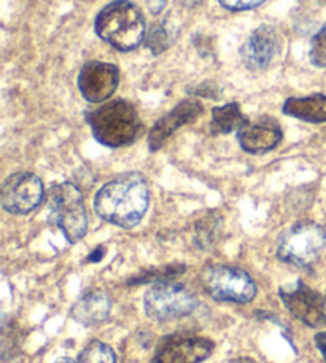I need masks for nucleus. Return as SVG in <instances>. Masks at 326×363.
<instances>
[{
	"label": "nucleus",
	"mask_w": 326,
	"mask_h": 363,
	"mask_svg": "<svg viewBox=\"0 0 326 363\" xmlns=\"http://www.w3.org/2000/svg\"><path fill=\"white\" fill-rule=\"evenodd\" d=\"M148 204L147 180L139 172H128L115 177L103 185L94 198L97 216L125 230L140 223L148 211Z\"/></svg>",
	"instance_id": "f257e3e1"
},
{
	"label": "nucleus",
	"mask_w": 326,
	"mask_h": 363,
	"mask_svg": "<svg viewBox=\"0 0 326 363\" xmlns=\"http://www.w3.org/2000/svg\"><path fill=\"white\" fill-rule=\"evenodd\" d=\"M91 131L99 144L120 148L130 145L142 134V121L137 110L128 101L116 99L103 104L88 115Z\"/></svg>",
	"instance_id": "f03ea898"
},
{
	"label": "nucleus",
	"mask_w": 326,
	"mask_h": 363,
	"mask_svg": "<svg viewBox=\"0 0 326 363\" xmlns=\"http://www.w3.org/2000/svg\"><path fill=\"white\" fill-rule=\"evenodd\" d=\"M96 32L116 50L130 51L145 38L147 26L142 11L128 0H115L96 18Z\"/></svg>",
	"instance_id": "7ed1b4c3"
},
{
	"label": "nucleus",
	"mask_w": 326,
	"mask_h": 363,
	"mask_svg": "<svg viewBox=\"0 0 326 363\" xmlns=\"http://www.w3.org/2000/svg\"><path fill=\"white\" fill-rule=\"evenodd\" d=\"M50 220L61 230L70 244L82 241L88 231V217L82 191L78 186L64 182L51 188L48 193Z\"/></svg>",
	"instance_id": "20e7f679"
},
{
	"label": "nucleus",
	"mask_w": 326,
	"mask_h": 363,
	"mask_svg": "<svg viewBox=\"0 0 326 363\" xmlns=\"http://www.w3.org/2000/svg\"><path fill=\"white\" fill-rule=\"evenodd\" d=\"M199 306V300L185 285L172 281L156 282L143 296L145 314L156 322H169L191 315Z\"/></svg>",
	"instance_id": "39448f33"
},
{
	"label": "nucleus",
	"mask_w": 326,
	"mask_h": 363,
	"mask_svg": "<svg viewBox=\"0 0 326 363\" xmlns=\"http://www.w3.org/2000/svg\"><path fill=\"white\" fill-rule=\"evenodd\" d=\"M326 247V231L314 222H301L291 226L279 239L277 257L298 268H309Z\"/></svg>",
	"instance_id": "423d86ee"
},
{
	"label": "nucleus",
	"mask_w": 326,
	"mask_h": 363,
	"mask_svg": "<svg viewBox=\"0 0 326 363\" xmlns=\"http://www.w3.org/2000/svg\"><path fill=\"white\" fill-rule=\"evenodd\" d=\"M202 287L213 300L245 304L257 296V284L240 268L215 264L201 272Z\"/></svg>",
	"instance_id": "0eeeda50"
},
{
	"label": "nucleus",
	"mask_w": 326,
	"mask_h": 363,
	"mask_svg": "<svg viewBox=\"0 0 326 363\" xmlns=\"http://www.w3.org/2000/svg\"><path fill=\"white\" fill-rule=\"evenodd\" d=\"M279 296L293 317L310 328L326 325V300L322 294L310 289L303 281H296L279 289Z\"/></svg>",
	"instance_id": "6e6552de"
},
{
	"label": "nucleus",
	"mask_w": 326,
	"mask_h": 363,
	"mask_svg": "<svg viewBox=\"0 0 326 363\" xmlns=\"http://www.w3.org/2000/svg\"><path fill=\"white\" fill-rule=\"evenodd\" d=\"M213 349L215 342L206 336L172 333L156 345L153 363H201L210 357Z\"/></svg>",
	"instance_id": "1a4fd4ad"
},
{
	"label": "nucleus",
	"mask_w": 326,
	"mask_h": 363,
	"mask_svg": "<svg viewBox=\"0 0 326 363\" xmlns=\"http://www.w3.org/2000/svg\"><path fill=\"white\" fill-rule=\"evenodd\" d=\"M45 188L35 174L18 172L4 182L2 206L6 212L24 216L42 203Z\"/></svg>",
	"instance_id": "9d476101"
},
{
	"label": "nucleus",
	"mask_w": 326,
	"mask_h": 363,
	"mask_svg": "<svg viewBox=\"0 0 326 363\" xmlns=\"http://www.w3.org/2000/svg\"><path fill=\"white\" fill-rule=\"evenodd\" d=\"M120 83V70L113 64L91 61L86 62L78 75V88L89 102H103L115 93Z\"/></svg>",
	"instance_id": "9b49d317"
},
{
	"label": "nucleus",
	"mask_w": 326,
	"mask_h": 363,
	"mask_svg": "<svg viewBox=\"0 0 326 363\" xmlns=\"http://www.w3.org/2000/svg\"><path fill=\"white\" fill-rule=\"evenodd\" d=\"M282 48V37L279 30L269 24L259 26L252 32L249 40L244 43L240 55L244 64L252 70L266 69L280 53Z\"/></svg>",
	"instance_id": "f8f14e48"
},
{
	"label": "nucleus",
	"mask_w": 326,
	"mask_h": 363,
	"mask_svg": "<svg viewBox=\"0 0 326 363\" xmlns=\"http://www.w3.org/2000/svg\"><path fill=\"white\" fill-rule=\"evenodd\" d=\"M202 112H204V107L201 106L199 101L188 99V101L180 102L177 107H174L171 112L166 113L162 118L156 121L152 133L148 135L150 150L152 152L159 150L162 144H164V142L171 138L175 131H177V129L188 125V123H193L194 120H198Z\"/></svg>",
	"instance_id": "ddd939ff"
},
{
	"label": "nucleus",
	"mask_w": 326,
	"mask_h": 363,
	"mask_svg": "<svg viewBox=\"0 0 326 363\" xmlns=\"http://www.w3.org/2000/svg\"><path fill=\"white\" fill-rule=\"evenodd\" d=\"M239 144L242 150L252 155L271 152L282 140V129L272 118H259L247 121L237 133Z\"/></svg>",
	"instance_id": "4468645a"
},
{
	"label": "nucleus",
	"mask_w": 326,
	"mask_h": 363,
	"mask_svg": "<svg viewBox=\"0 0 326 363\" xmlns=\"http://www.w3.org/2000/svg\"><path fill=\"white\" fill-rule=\"evenodd\" d=\"M110 313H112V300L102 290L89 291L72 308V317L84 327L99 325L108 319Z\"/></svg>",
	"instance_id": "2eb2a0df"
},
{
	"label": "nucleus",
	"mask_w": 326,
	"mask_h": 363,
	"mask_svg": "<svg viewBox=\"0 0 326 363\" xmlns=\"http://www.w3.org/2000/svg\"><path fill=\"white\" fill-rule=\"evenodd\" d=\"M283 113L293 118L309 121V123H325L326 121V96L314 94L308 97H290L283 104Z\"/></svg>",
	"instance_id": "dca6fc26"
},
{
	"label": "nucleus",
	"mask_w": 326,
	"mask_h": 363,
	"mask_svg": "<svg viewBox=\"0 0 326 363\" xmlns=\"http://www.w3.org/2000/svg\"><path fill=\"white\" fill-rule=\"evenodd\" d=\"M249 121L244 116L237 102H230L226 106L213 108L212 112V133L213 134H230L239 131Z\"/></svg>",
	"instance_id": "f3484780"
},
{
	"label": "nucleus",
	"mask_w": 326,
	"mask_h": 363,
	"mask_svg": "<svg viewBox=\"0 0 326 363\" xmlns=\"http://www.w3.org/2000/svg\"><path fill=\"white\" fill-rule=\"evenodd\" d=\"M221 217L215 212H208L204 217L196 222L194 226V244L201 250H208L217 244L221 235Z\"/></svg>",
	"instance_id": "a211bd4d"
},
{
	"label": "nucleus",
	"mask_w": 326,
	"mask_h": 363,
	"mask_svg": "<svg viewBox=\"0 0 326 363\" xmlns=\"http://www.w3.org/2000/svg\"><path fill=\"white\" fill-rule=\"evenodd\" d=\"M77 363H116V354L106 342L94 340L84 346Z\"/></svg>",
	"instance_id": "6ab92c4d"
},
{
	"label": "nucleus",
	"mask_w": 326,
	"mask_h": 363,
	"mask_svg": "<svg viewBox=\"0 0 326 363\" xmlns=\"http://www.w3.org/2000/svg\"><path fill=\"white\" fill-rule=\"evenodd\" d=\"M185 271L184 264H169V267H162V268H154L150 269L147 272H142V274L133 277L129 281V284H156V282H164V281H171V279L180 276L181 272Z\"/></svg>",
	"instance_id": "aec40b11"
},
{
	"label": "nucleus",
	"mask_w": 326,
	"mask_h": 363,
	"mask_svg": "<svg viewBox=\"0 0 326 363\" xmlns=\"http://www.w3.org/2000/svg\"><path fill=\"white\" fill-rule=\"evenodd\" d=\"M175 32L166 26V23L158 24L156 28L148 32L147 38V47L153 51L154 55H159L162 51H166L169 47H171L174 42Z\"/></svg>",
	"instance_id": "412c9836"
},
{
	"label": "nucleus",
	"mask_w": 326,
	"mask_h": 363,
	"mask_svg": "<svg viewBox=\"0 0 326 363\" xmlns=\"http://www.w3.org/2000/svg\"><path fill=\"white\" fill-rule=\"evenodd\" d=\"M309 56L314 66L326 67V24L312 37Z\"/></svg>",
	"instance_id": "4be33fe9"
},
{
	"label": "nucleus",
	"mask_w": 326,
	"mask_h": 363,
	"mask_svg": "<svg viewBox=\"0 0 326 363\" xmlns=\"http://www.w3.org/2000/svg\"><path fill=\"white\" fill-rule=\"evenodd\" d=\"M218 2L225 6L227 10H250L255 9V6H259L264 0H218Z\"/></svg>",
	"instance_id": "5701e85b"
},
{
	"label": "nucleus",
	"mask_w": 326,
	"mask_h": 363,
	"mask_svg": "<svg viewBox=\"0 0 326 363\" xmlns=\"http://www.w3.org/2000/svg\"><path fill=\"white\" fill-rule=\"evenodd\" d=\"M315 346H317L318 351H320L322 357L326 362V330H325V332H320V333L315 335Z\"/></svg>",
	"instance_id": "b1692460"
},
{
	"label": "nucleus",
	"mask_w": 326,
	"mask_h": 363,
	"mask_svg": "<svg viewBox=\"0 0 326 363\" xmlns=\"http://www.w3.org/2000/svg\"><path fill=\"white\" fill-rule=\"evenodd\" d=\"M145 2H147V6L150 9V11L156 13V15H158V13H161L162 10H164L167 0H145Z\"/></svg>",
	"instance_id": "393cba45"
},
{
	"label": "nucleus",
	"mask_w": 326,
	"mask_h": 363,
	"mask_svg": "<svg viewBox=\"0 0 326 363\" xmlns=\"http://www.w3.org/2000/svg\"><path fill=\"white\" fill-rule=\"evenodd\" d=\"M103 255H106V247H97V249L93 252V254H89L88 262H89V263L101 262L102 258H103Z\"/></svg>",
	"instance_id": "a878e982"
},
{
	"label": "nucleus",
	"mask_w": 326,
	"mask_h": 363,
	"mask_svg": "<svg viewBox=\"0 0 326 363\" xmlns=\"http://www.w3.org/2000/svg\"><path fill=\"white\" fill-rule=\"evenodd\" d=\"M230 363H257V362L253 360V359H250V357H239V359L231 360Z\"/></svg>",
	"instance_id": "bb28decb"
},
{
	"label": "nucleus",
	"mask_w": 326,
	"mask_h": 363,
	"mask_svg": "<svg viewBox=\"0 0 326 363\" xmlns=\"http://www.w3.org/2000/svg\"><path fill=\"white\" fill-rule=\"evenodd\" d=\"M56 363H75V362L70 360V359H61V360H57Z\"/></svg>",
	"instance_id": "cd10ccee"
},
{
	"label": "nucleus",
	"mask_w": 326,
	"mask_h": 363,
	"mask_svg": "<svg viewBox=\"0 0 326 363\" xmlns=\"http://www.w3.org/2000/svg\"><path fill=\"white\" fill-rule=\"evenodd\" d=\"M325 300H326V294H325Z\"/></svg>",
	"instance_id": "c85d7f7f"
}]
</instances>
